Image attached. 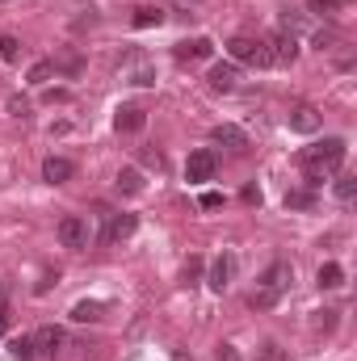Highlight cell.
Instances as JSON below:
<instances>
[{
    "label": "cell",
    "mask_w": 357,
    "mask_h": 361,
    "mask_svg": "<svg viewBox=\"0 0 357 361\" xmlns=\"http://www.w3.org/2000/svg\"><path fill=\"white\" fill-rule=\"evenodd\" d=\"M320 286H324V290H337V286H345V269H341L337 261L320 265Z\"/></svg>",
    "instance_id": "obj_19"
},
{
    "label": "cell",
    "mask_w": 357,
    "mask_h": 361,
    "mask_svg": "<svg viewBox=\"0 0 357 361\" xmlns=\"http://www.w3.org/2000/svg\"><path fill=\"white\" fill-rule=\"evenodd\" d=\"M17 55H21V42L13 34H0V59L4 63H17Z\"/></svg>",
    "instance_id": "obj_23"
},
{
    "label": "cell",
    "mask_w": 357,
    "mask_h": 361,
    "mask_svg": "<svg viewBox=\"0 0 357 361\" xmlns=\"http://www.w3.org/2000/svg\"><path fill=\"white\" fill-rule=\"evenodd\" d=\"M143 164H147V169H164V156H160V152H152V147H147V152H143Z\"/></svg>",
    "instance_id": "obj_31"
},
{
    "label": "cell",
    "mask_w": 357,
    "mask_h": 361,
    "mask_svg": "<svg viewBox=\"0 0 357 361\" xmlns=\"http://www.w3.org/2000/svg\"><path fill=\"white\" fill-rule=\"evenodd\" d=\"M214 169H219V160H214V152H193L189 156V164H185V177L193 180V185H202V180H210L214 177Z\"/></svg>",
    "instance_id": "obj_10"
},
{
    "label": "cell",
    "mask_w": 357,
    "mask_h": 361,
    "mask_svg": "<svg viewBox=\"0 0 357 361\" xmlns=\"http://www.w3.org/2000/svg\"><path fill=\"white\" fill-rule=\"evenodd\" d=\"M227 55H231V63H248V68H273V63H269L265 38H244V34H236V38L227 42Z\"/></svg>",
    "instance_id": "obj_3"
},
{
    "label": "cell",
    "mask_w": 357,
    "mask_h": 361,
    "mask_svg": "<svg viewBox=\"0 0 357 361\" xmlns=\"http://www.w3.org/2000/svg\"><path fill=\"white\" fill-rule=\"evenodd\" d=\"M122 80H131V85L147 89V85H156V63H152L143 51H131V55L122 59Z\"/></svg>",
    "instance_id": "obj_4"
},
{
    "label": "cell",
    "mask_w": 357,
    "mask_h": 361,
    "mask_svg": "<svg viewBox=\"0 0 357 361\" xmlns=\"http://www.w3.org/2000/svg\"><path fill=\"white\" fill-rule=\"evenodd\" d=\"M30 341H34V353H38V357H59V353H63V345H68L63 328H51V324H47V328H38Z\"/></svg>",
    "instance_id": "obj_7"
},
{
    "label": "cell",
    "mask_w": 357,
    "mask_h": 361,
    "mask_svg": "<svg viewBox=\"0 0 357 361\" xmlns=\"http://www.w3.org/2000/svg\"><path fill=\"white\" fill-rule=\"evenodd\" d=\"M8 114H17V118H25V114H30V101H21V97H13V101H8Z\"/></svg>",
    "instance_id": "obj_30"
},
{
    "label": "cell",
    "mask_w": 357,
    "mask_h": 361,
    "mask_svg": "<svg viewBox=\"0 0 357 361\" xmlns=\"http://www.w3.org/2000/svg\"><path fill=\"white\" fill-rule=\"evenodd\" d=\"M72 173H76V164H72V160H63V156H51V160L42 164V177L51 180V185H63V180H72Z\"/></svg>",
    "instance_id": "obj_15"
},
{
    "label": "cell",
    "mask_w": 357,
    "mask_h": 361,
    "mask_svg": "<svg viewBox=\"0 0 357 361\" xmlns=\"http://www.w3.org/2000/svg\"><path fill=\"white\" fill-rule=\"evenodd\" d=\"M4 332H8V298H0V341H4Z\"/></svg>",
    "instance_id": "obj_33"
},
{
    "label": "cell",
    "mask_w": 357,
    "mask_h": 361,
    "mask_svg": "<svg viewBox=\"0 0 357 361\" xmlns=\"http://www.w3.org/2000/svg\"><path fill=\"white\" fill-rule=\"evenodd\" d=\"M198 206H202V210H219V206H223V193H214V189H206Z\"/></svg>",
    "instance_id": "obj_29"
},
{
    "label": "cell",
    "mask_w": 357,
    "mask_h": 361,
    "mask_svg": "<svg viewBox=\"0 0 357 361\" xmlns=\"http://www.w3.org/2000/svg\"><path fill=\"white\" fill-rule=\"evenodd\" d=\"M290 130L315 135V130H320V109H315V105H294V109H290Z\"/></svg>",
    "instance_id": "obj_13"
},
{
    "label": "cell",
    "mask_w": 357,
    "mask_h": 361,
    "mask_svg": "<svg viewBox=\"0 0 357 361\" xmlns=\"http://www.w3.org/2000/svg\"><path fill=\"white\" fill-rule=\"evenodd\" d=\"M337 328V311H315V332H332Z\"/></svg>",
    "instance_id": "obj_27"
},
{
    "label": "cell",
    "mask_w": 357,
    "mask_h": 361,
    "mask_svg": "<svg viewBox=\"0 0 357 361\" xmlns=\"http://www.w3.org/2000/svg\"><path fill=\"white\" fill-rule=\"evenodd\" d=\"M198 277H202V257H189V261H185V281L193 286Z\"/></svg>",
    "instance_id": "obj_28"
},
{
    "label": "cell",
    "mask_w": 357,
    "mask_h": 361,
    "mask_svg": "<svg viewBox=\"0 0 357 361\" xmlns=\"http://www.w3.org/2000/svg\"><path fill=\"white\" fill-rule=\"evenodd\" d=\"M131 25H135V30L164 25V8H156V4H139V8H135V17H131Z\"/></svg>",
    "instance_id": "obj_17"
},
{
    "label": "cell",
    "mask_w": 357,
    "mask_h": 361,
    "mask_svg": "<svg viewBox=\"0 0 357 361\" xmlns=\"http://www.w3.org/2000/svg\"><path fill=\"white\" fill-rule=\"evenodd\" d=\"M101 315H105V302H97V298H85V302L72 307V319L76 324H97Z\"/></svg>",
    "instance_id": "obj_18"
},
{
    "label": "cell",
    "mask_w": 357,
    "mask_h": 361,
    "mask_svg": "<svg viewBox=\"0 0 357 361\" xmlns=\"http://www.w3.org/2000/svg\"><path fill=\"white\" fill-rule=\"evenodd\" d=\"M265 47H269V63H277V68H286V63L298 59V38L286 34V30H277L273 38H265Z\"/></svg>",
    "instance_id": "obj_5"
},
{
    "label": "cell",
    "mask_w": 357,
    "mask_h": 361,
    "mask_svg": "<svg viewBox=\"0 0 357 361\" xmlns=\"http://www.w3.org/2000/svg\"><path fill=\"white\" fill-rule=\"evenodd\" d=\"M51 76H55V63H51V59H38V63L30 68V85H38V89H42Z\"/></svg>",
    "instance_id": "obj_20"
},
{
    "label": "cell",
    "mask_w": 357,
    "mask_h": 361,
    "mask_svg": "<svg viewBox=\"0 0 357 361\" xmlns=\"http://www.w3.org/2000/svg\"><path fill=\"white\" fill-rule=\"evenodd\" d=\"M8 353H13L17 361H34V357H38V353H34V341H30V336H17V341L8 345Z\"/></svg>",
    "instance_id": "obj_22"
},
{
    "label": "cell",
    "mask_w": 357,
    "mask_h": 361,
    "mask_svg": "<svg viewBox=\"0 0 357 361\" xmlns=\"http://www.w3.org/2000/svg\"><path fill=\"white\" fill-rule=\"evenodd\" d=\"M118 189H122V193H143V177H139L135 169H122V173H118Z\"/></svg>",
    "instance_id": "obj_21"
},
{
    "label": "cell",
    "mask_w": 357,
    "mask_h": 361,
    "mask_svg": "<svg viewBox=\"0 0 357 361\" xmlns=\"http://www.w3.org/2000/svg\"><path fill=\"white\" fill-rule=\"evenodd\" d=\"M286 206H290V210H307V206H315V193L294 189V193H286Z\"/></svg>",
    "instance_id": "obj_24"
},
{
    "label": "cell",
    "mask_w": 357,
    "mask_h": 361,
    "mask_svg": "<svg viewBox=\"0 0 357 361\" xmlns=\"http://www.w3.org/2000/svg\"><path fill=\"white\" fill-rule=\"evenodd\" d=\"M231 273H236V257H214V265H210V277H206V286L214 290V294H223L227 286H231Z\"/></svg>",
    "instance_id": "obj_11"
},
{
    "label": "cell",
    "mask_w": 357,
    "mask_h": 361,
    "mask_svg": "<svg viewBox=\"0 0 357 361\" xmlns=\"http://www.w3.org/2000/svg\"><path fill=\"white\" fill-rule=\"evenodd\" d=\"M147 126V109L143 105H122L118 114H114V130L118 135H139Z\"/></svg>",
    "instance_id": "obj_9"
},
{
    "label": "cell",
    "mask_w": 357,
    "mask_h": 361,
    "mask_svg": "<svg viewBox=\"0 0 357 361\" xmlns=\"http://www.w3.org/2000/svg\"><path fill=\"white\" fill-rule=\"evenodd\" d=\"M341 4H345V0H311L315 13H324V8H341Z\"/></svg>",
    "instance_id": "obj_34"
},
{
    "label": "cell",
    "mask_w": 357,
    "mask_h": 361,
    "mask_svg": "<svg viewBox=\"0 0 357 361\" xmlns=\"http://www.w3.org/2000/svg\"><path fill=\"white\" fill-rule=\"evenodd\" d=\"M210 139H214V143H223V147H236V152H244V147H248V135H244L240 126H231V122L214 126V130H210Z\"/></svg>",
    "instance_id": "obj_14"
},
{
    "label": "cell",
    "mask_w": 357,
    "mask_h": 361,
    "mask_svg": "<svg viewBox=\"0 0 357 361\" xmlns=\"http://www.w3.org/2000/svg\"><path fill=\"white\" fill-rule=\"evenodd\" d=\"M353 193H357V177H341L337 180V197H341V202H353Z\"/></svg>",
    "instance_id": "obj_25"
},
{
    "label": "cell",
    "mask_w": 357,
    "mask_h": 361,
    "mask_svg": "<svg viewBox=\"0 0 357 361\" xmlns=\"http://www.w3.org/2000/svg\"><path fill=\"white\" fill-rule=\"evenodd\" d=\"M214 361H240L236 345H219V357H214Z\"/></svg>",
    "instance_id": "obj_32"
},
{
    "label": "cell",
    "mask_w": 357,
    "mask_h": 361,
    "mask_svg": "<svg viewBox=\"0 0 357 361\" xmlns=\"http://www.w3.org/2000/svg\"><path fill=\"white\" fill-rule=\"evenodd\" d=\"M290 281H294V269H290V261H273V265L261 273L257 290L248 294V307H253V311H269V307H277V298L290 290Z\"/></svg>",
    "instance_id": "obj_2"
},
{
    "label": "cell",
    "mask_w": 357,
    "mask_h": 361,
    "mask_svg": "<svg viewBox=\"0 0 357 361\" xmlns=\"http://www.w3.org/2000/svg\"><path fill=\"white\" fill-rule=\"evenodd\" d=\"M206 80H210V89H214V92H231L236 85H240V68H236L231 59H227V63H214Z\"/></svg>",
    "instance_id": "obj_12"
},
{
    "label": "cell",
    "mask_w": 357,
    "mask_h": 361,
    "mask_svg": "<svg viewBox=\"0 0 357 361\" xmlns=\"http://www.w3.org/2000/svg\"><path fill=\"white\" fill-rule=\"evenodd\" d=\"M345 156H349L345 139H324V143H315V147H307V152H303V173H307L311 185H324V177L341 173Z\"/></svg>",
    "instance_id": "obj_1"
},
{
    "label": "cell",
    "mask_w": 357,
    "mask_h": 361,
    "mask_svg": "<svg viewBox=\"0 0 357 361\" xmlns=\"http://www.w3.org/2000/svg\"><path fill=\"white\" fill-rule=\"evenodd\" d=\"M135 227H139V219H135V214H109L105 240H126V235H135Z\"/></svg>",
    "instance_id": "obj_16"
},
{
    "label": "cell",
    "mask_w": 357,
    "mask_h": 361,
    "mask_svg": "<svg viewBox=\"0 0 357 361\" xmlns=\"http://www.w3.org/2000/svg\"><path fill=\"white\" fill-rule=\"evenodd\" d=\"M257 361H286V349L269 341V345H261V353H257Z\"/></svg>",
    "instance_id": "obj_26"
},
{
    "label": "cell",
    "mask_w": 357,
    "mask_h": 361,
    "mask_svg": "<svg viewBox=\"0 0 357 361\" xmlns=\"http://www.w3.org/2000/svg\"><path fill=\"white\" fill-rule=\"evenodd\" d=\"M173 55H177V63H202V59L214 55V42L210 38H185V42L173 47Z\"/></svg>",
    "instance_id": "obj_8"
},
{
    "label": "cell",
    "mask_w": 357,
    "mask_h": 361,
    "mask_svg": "<svg viewBox=\"0 0 357 361\" xmlns=\"http://www.w3.org/2000/svg\"><path fill=\"white\" fill-rule=\"evenodd\" d=\"M59 244H63V248H76V252L89 248V223H85L80 214H68V219L59 223Z\"/></svg>",
    "instance_id": "obj_6"
}]
</instances>
